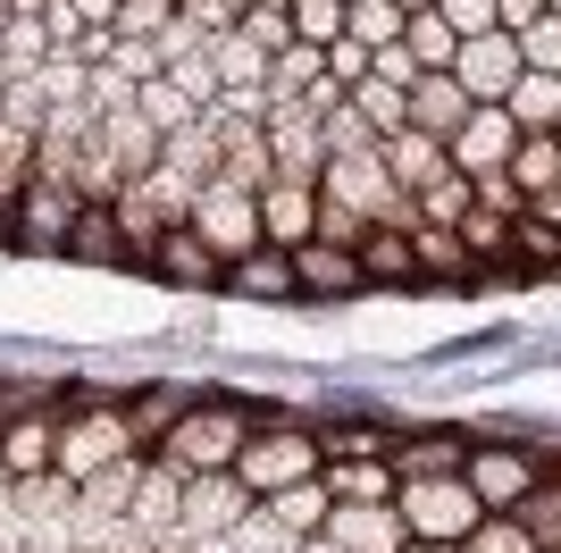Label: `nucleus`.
<instances>
[{
    "mask_svg": "<svg viewBox=\"0 0 561 553\" xmlns=\"http://www.w3.org/2000/svg\"><path fill=\"white\" fill-rule=\"evenodd\" d=\"M135 428H126V394L110 386H76L59 394V470L50 478L68 486V495H84L93 478H110L117 461H135Z\"/></svg>",
    "mask_w": 561,
    "mask_h": 553,
    "instance_id": "obj_1",
    "label": "nucleus"
},
{
    "mask_svg": "<svg viewBox=\"0 0 561 553\" xmlns=\"http://www.w3.org/2000/svg\"><path fill=\"white\" fill-rule=\"evenodd\" d=\"M252 428H260V403H243V394H202V403L176 419V437H168L151 461L185 470V478H227L234 453L252 444Z\"/></svg>",
    "mask_w": 561,
    "mask_h": 553,
    "instance_id": "obj_2",
    "label": "nucleus"
},
{
    "mask_svg": "<svg viewBox=\"0 0 561 553\" xmlns=\"http://www.w3.org/2000/svg\"><path fill=\"white\" fill-rule=\"evenodd\" d=\"M319 428L310 419H285V411H260V428H252V444L234 453V470L227 478L252 495V504H268V495H285V486H310L319 478Z\"/></svg>",
    "mask_w": 561,
    "mask_h": 553,
    "instance_id": "obj_3",
    "label": "nucleus"
},
{
    "mask_svg": "<svg viewBox=\"0 0 561 553\" xmlns=\"http://www.w3.org/2000/svg\"><path fill=\"white\" fill-rule=\"evenodd\" d=\"M545 478V453L519 437H469V461H461V486L478 495V511H519Z\"/></svg>",
    "mask_w": 561,
    "mask_h": 553,
    "instance_id": "obj_4",
    "label": "nucleus"
},
{
    "mask_svg": "<svg viewBox=\"0 0 561 553\" xmlns=\"http://www.w3.org/2000/svg\"><path fill=\"white\" fill-rule=\"evenodd\" d=\"M394 511H402V537H411V545H469V529L486 520L461 478H402Z\"/></svg>",
    "mask_w": 561,
    "mask_h": 553,
    "instance_id": "obj_5",
    "label": "nucleus"
},
{
    "mask_svg": "<svg viewBox=\"0 0 561 553\" xmlns=\"http://www.w3.org/2000/svg\"><path fill=\"white\" fill-rule=\"evenodd\" d=\"M319 193H328V202H344L352 218H369V227H394V235L420 227V202L386 177V160H377V151H360V160H328Z\"/></svg>",
    "mask_w": 561,
    "mask_h": 553,
    "instance_id": "obj_6",
    "label": "nucleus"
},
{
    "mask_svg": "<svg viewBox=\"0 0 561 553\" xmlns=\"http://www.w3.org/2000/svg\"><path fill=\"white\" fill-rule=\"evenodd\" d=\"M50 470H59V394H34L0 428V486L34 495V486H50Z\"/></svg>",
    "mask_w": 561,
    "mask_h": 553,
    "instance_id": "obj_7",
    "label": "nucleus"
},
{
    "mask_svg": "<svg viewBox=\"0 0 561 553\" xmlns=\"http://www.w3.org/2000/svg\"><path fill=\"white\" fill-rule=\"evenodd\" d=\"M193 235L218 252V269H234L243 252H260L268 235H260V193H243V184H202V202H193Z\"/></svg>",
    "mask_w": 561,
    "mask_h": 553,
    "instance_id": "obj_8",
    "label": "nucleus"
},
{
    "mask_svg": "<svg viewBox=\"0 0 561 553\" xmlns=\"http://www.w3.org/2000/svg\"><path fill=\"white\" fill-rule=\"evenodd\" d=\"M76 218H84V202H76V184L25 177V193H18V244H25V252H68Z\"/></svg>",
    "mask_w": 561,
    "mask_h": 553,
    "instance_id": "obj_9",
    "label": "nucleus"
},
{
    "mask_svg": "<svg viewBox=\"0 0 561 553\" xmlns=\"http://www.w3.org/2000/svg\"><path fill=\"white\" fill-rule=\"evenodd\" d=\"M260 135H268V168H277L285 184H319L328 177V126H319L310 110H268Z\"/></svg>",
    "mask_w": 561,
    "mask_h": 553,
    "instance_id": "obj_10",
    "label": "nucleus"
},
{
    "mask_svg": "<svg viewBox=\"0 0 561 553\" xmlns=\"http://www.w3.org/2000/svg\"><path fill=\"white\" fill-rule=\"evenodd\" d=\"M210 386H193V377H142L135 394H126V428H135V444L142 453H160L168 437H176V419L193 411Z\"/></svg>",
    "mask_w": 561,
    "mask_h": 553,
    "instance_id": "obj_11",
    "label": "nucleus"
},
{
    "mask_svg": "<svg viewBox=\"0 0 561 553\" xmlns=\"http://www.w3.org/2000/svg\"><path fill=\"white\" fill-rule=\"evenodd\" d=\"M453 84H461L478 110H503V92L519 84V43H512V34H478V43H461Z\"/></svg>",
    "mask_w": 561,
    "mask_h": 553,
    "instance_id": "obj_12",
    "label": "nucleus"
},
{
    "mask_svg": "<svg viewBox=\"0 0 561 553\" xmlns=\"http://www.w3.org/2000/svg\"><path fill=\"white\" fill-rule=\"evenodd\" d=\"M142 276H160V285H176V294H218V252L202 244L193 227H168L151 252H142Z\"/></svg>",
    "mask_w": 561,
    "mask_h": 553,
    "instance_id": "obj_13",
    "label": "nucleus"
},
{
    "mask_svg": "<svg viewBox=\"0 0 561 553\" xmlns=\"http://www.w3.org/2000/svg\"><path fill=\"white\" fill-rule=\"evenodd\" d=\"M512 151H519V126H512L503 110H469L461 135L445 143V160L461 168V177H503V168H512Z\"/></svg>",
    "mask_w": 561,
    "mask_h": 553,
    "instance_id": "obj_14",
    "label": "nucleus"
},
{
    "mask_svg": "<svg viewBox=\"0 0 561 553\" xmlns=\"http://www.w3.org/2000/svg\"><path fill=\"white\" fill-rule=\"evenodd\" d=\"M294 294H302V302H352V294H369L360 252H344V244H294Z\"/></svg>",
    "mask_w": 561,
    "mask_h": 553,
    "instance_id": "obj_15",
    "label": "nucleus"
},
{
    "mask_svg": "<svg viewBox=\"0 0 561 553\" xmlns=\"http://www.w3.org/2000/svg\"><path fill=\"white\" fill-rule=\"evenodd\" d=\"M252 511V495L234 478H185V504H176V537H193V545H218V537L234 529Z\"/></svg>",
    "mask_w": 561,
    "mask_h": 553,
    "instance_id": "obj_16",
    "label": "nucleus"
},
{
    "mask_svg": "<svg viewBox=\"0 0 561 553\" xmlns=\"http://www.w3.org/2000/svg\"><path fill=\"white\" fill-rule=\"evenodd\" d=\"M176 504H185V470L142 461V486H135V504H126V529H135L142 545H160V537H176Z\"/></svg>",
    "mask_w": 561,
    "mask_h": 553,
    "instance_id": "obj_17",
    "label": "nucleus"
},
{
    "mask_svg": "<svg viewBox=\"0 0 561 553\" xmlns=\"http://www.w3.org/2000/svg\"><path fill=\"white\" fill-rule=\"evenodd\" d=\"M319 537H335L344 553H402V545H411V537H402V511H394V504H335Z\"/></svg>",
    "mask_w": 561,
    "mask_h": 553,
    "instance_id": "obj_18",
    "label": "nucleus"
},
{
    "mask_svg": "<svg viewBox=\"0 0 561 553\" xmlns=\"http://www.w3.org/2000/svg\"><path fill=\"white\" fill-rule=\"evenodd\" d=\"M310 227H319V184L268 177V193H260V235H268L277 252H294V244H310Z\"/></svg>",
    "mask_w": 561,
    "mask_h": 553,
    "instance_id": "obj_19",
    "label": "nucleus"
},
{
    "mask_svg": "<svg viewBox=\"0 0 561 553\" xmlns=\"http://www.w3.org/2000/svg\"><path fill=\"white\" fill-rule=\"evenodd\" d=\"M411 269H420V285H436V294H469V285H478V260H469L461 235H445V227H411Z\"/></svg>",
    "mask_w": 561,
    "mask_h": 553,
    "instance_id": "obj_20",
    "label": "nucleus"
},
{
    "mask_svg": "<svg viewBox=\"0 0 561 553\" xmlns=\"http://www.w3.org/2000/svg\"><path fill=\"white\" fill-rule=\"evenodd\" d=\"M461 461H469L461 428H411V437H394V478H461Z\"/></svg>",
    "mask_w": 561,
    "mask_h": 553,
    "instance_id": "obj_21",
    "label": "nucleus"
},
{
    "mask_svg": "<svg viewBox=\"0 0 561 553\" xmlns=\"http://www.w3.org/2000/svg\"><path fill=\"white\" fill-rule=\"evenodd\" d=\"M377 160H386V177H394L402 193H427L436 177H453L445 143H436V135H420V126H402V135H386V143H377Z\"/></svg>",
    "mask_w": 561,
    "mask_h": 553,
    "instance_id": "obj_22",
    "label": "nucleus"
},
{
    "mask_svg": "<svg viewBox=\"0 0 561 553\" xmlns=\"http://www.w3.org/2000/svg\"><path fill=\"white\" fill-rule=\"evenodd\" d=\"M218 285H227V294H243V302H302V294H294V252H277V244L243 252Z\"/></svg>",
    "mask_w": 561,
    "mask_h": 553,
    "instance_id": "obj_23",
    "label": "nucleus"
},
{
    "mask_svg": "<svg viewBox=\"0 0 561 553\" xmlns=\"http://www.w3.org/2000/svg\"><path fill=\"white\" fill-rule=\"evenodd\" d=\"M360 276H369V294H420V269H411V235L369 227V235H360Z\"/></svg>",
    "mask_w": 561,
    "mask_h": 553,
    "instance_id": "obj_24",
    "label": "nucleus"
},
{
    "mask_svg": "<svg viewBox=\"0 0 561 553\" xmlns=\"http://www.w3.org/2000/svg\"><path fill=\"white\" fill-rule=\"evenodd\" d=\"M469 110H478V101H469L453 76H420V84H411V126H420V135H436V143L461 135V117H469Z\"/></svg>",
    "mask_w": 561,
    "mask_h": 553,
    "instance_id": "obj_25",
    "label": "nucleus"
},
{
    "mask_svg": "<svg viewBox=\"0 0 561 553\" xmlns=\"http://www.w3.org/2000/svg\"><path fill=\"white\" fill-rule=\"evenodd\" d=\"M328 504H394V461H319Z\"/></svg>",
    "mask_w": 561,
    "mask_h": 553,
    "instance_id": "obj_26",
    "label": "nucleus"
},
{
    "mask_svg": "<svg viewBox=\"0 0 561 553\" xmlns=\"http://www.w3.org/2000/svg\"><path fill=\"white\" fill-rule=\"evenodd\" d=\"M503 117H512L519 135H553L561 126V76H528L519 68V84L503 92Z\"/></svg>",
    "mask_w": 561,
    "mask_h": 553,
    "instance_id": "obj_27",
    "label": "nucleus"
},
{
    "mask_svg": "<svg viewBox=\"0 0 561 553\" xmlns=\"http://www.w3.org/2000/svg\"><path fill=\"white\" fill-rule=\"evenodd\" d=\"M394 437L402 428H386V419H328V428H319V453L328 461H394Z\"/></svg>",
    "mask_w": 561,
    "mask_h": 553,
    "instance_id": "obj_28",
    "label": "nucleus"
},
{
    "mask_svg": "<svg viewBox=\"0 0 561 553\" xmlns=\"http://www.w3.org/2000/svg\"><path fill=\"white\" fill-rule=\"evenodd\" d=\"M319 76H328V50H310V43H285L277 59H268V110H294V101H302L310 84H319Z\"/></svg>",
    "mask_w": 561,
    "mask_h": 553,
    "instance_id": "obj_29",
    "label": "nucleus"
},
{
    "mask_svg": "<svg viewBox=\"0 0 561 553\" xmlns=\"http://www.w3.org/2000/svg\"><path fill=\"white\" fill-rule=\"evenodd\" d=\"M260 511H268V520H277V529L294 537V545H302V537H319V529H328V511H335V504H328V486L310 478V486H285V495H268Z\"/></svg>",
    "mask_w": 561,
    "mask_h": 553,
    "instance_id": "obj_30",
    "label": "nucleus"
},
{
    "mask_svg": "<svg viewBox=\"0 0 561 553\" xmlns=\"http://www.w3.org/2000/svg\"><path fill=\"white\" fill-rule=\"evenodd\" d=\"M402 50L420 59V76H453V59H461V34H453V25L427 9V18H402Z\"/></svg>",
    "mask_w": 561,
    "mask_h": 553,
    "instance_id": "obj_31",
    "label": "nucleus"
},
{
    "mask_svg": "<svg viewBox=\"0 0 561 553\" xmlns=\"http://www.w3.org/2000/svg\"><path fill=\"white\" fill-rule=\"evenodd\" d=\"M68 260H93V269H135V252H126V235H117L110 210H84V218H76Z\"/></svg>",
    "mask_w": 561,
    "mask_h": 553,
    "instance_id": "obj_32",
    "label": "nucleus"
},
{
    "mask_svg": "<svg viewBox=\"0 0 561 553\" xmlns=\"http://www.w3.org/2000/svg\"><path fill=\"white\" fill-rule=\"evenodd\" d=\"M210 68H218V92H260V84H268V50L243 43V34H218Z\"/></svg>",
    "mask_w": 561,
    "mask_h": 553,
    "instance_id": "obj_33",
    "label": "nucleus"
},
{
    "mask_svg": "<svg viewBox=\"0 0 561 553\" xmlns=\"http://www.w3.org/2000/svg\"><path fill=\"white\" fill-rule=\"evenodd\" d=\"M344 101H352V117H360V126H369L377 143H386V135H402V126H411V92L377 84V76H369V84H352Z\"/></svg>",
    "mask_w": 561,
    "mask_h": 553,
    "instance_id": "obj_34",
    "label": "nucleus"
},
{
    "mask_svg": "<svg viewBox=\"0 0 561 553\" xmlns=\"http://www.w3.org/2000/svg\"><path fill=\"white\" fill-rule=\"evenodd\" d=\"M503 177H512L528 202H537V193H553V184H561V143H553V135H519V151H512V168H503Z\"/></svg>",
    "mask_w": 561,
    "mask_h": 553,
    "instance_id": "obj_35",
    "label": "nucleus"
},
{
    "mask_svg": "<svg viewBox=\"0 0 561 553\" xmlns=\"http://www.w3.org/2000/svg\"><path fill=\"white\" fill-rule=\"evenodd\" d=\"M160 76H168L176 92H185L193 110H210V101H218V68H210V43H193V50H168V59H160Z\"/></svg>",
    "mask_w": 561,
    "mask_h": 553,
    "instance_id": "obj_36",
    "label": "nucleus"
},
{
    "mask_svg": "<svg viewBox=\"0 0 561 553\" xmlns=\"http://www.w3.org/2000/svg\"><path fill=\"white\" fill-rule=\"evenodd\" d=\"M160 160L185 168L193 184H210L218 177V135H210V126H176V135H160Z\"/></svg>",
    "mask_w": 561,
    "mask_h": 553,
    "instance_id": "obj_37",
    "label": "nucleus"
},
{
    "mask_svg": "<svg viewBox=\"0 0 561 553\" xmlns=\"http://www.w3.org/2000/svg\"><path fill=\"white\" fill-rule=\"evenodd\" d=\"M344 43H360L377 59L386 43H402V9H394V0H360V9H344Z\"/></svg>",
    "mask_w": 561,
    "mask_h": 553,
    "instance_id": "obj_38",
    "label": "nucleus"
},
{
    "mask_svg": "<svg viewBox=\"0 0 561 553\" xmlns=\"http://www.w3.org/2000/svg\"><path fill=\"white\" fill-rule=\"evenodd\" d=\"M512 520H519L528 537H537V553H561V478H553V470L537 478V495H528V504H519Z\"/></svg>",
    "mask_w": 561,
    "mask_h": 553,
    "instance_id": "obj_39",
    "label": "nucleus"
},
{
    "mask_svg": "<svg viewBox=\"0 0 561 553\" xmlns=\"http://www.w3.org/2000/svg\"><path fill=\"white\" fill-rule=\"evenodd\" d=\"M285 25H294V43L328 50L344 43V0H285Z\"/></svg>",
    "mask_w": 561,
    "mask_h": 553,
    "instance_id": "obj_40",
    "label": "nucleus"
},
{
    "mask_svg": "<svg viewBox=\"0 0 561 553\" xmlns=\"http://www.w3.org/2000/svg\"><path fill=\"white\" fill-rule=\"evenodd\" d=\"M135 110L151 117V135H176V126H202V110H193V101H185L176 84H168V76H151V84L135 92Z\"/></svg>",
    "mask_w": 561,
    "mask_h": 553,
    "instance_id": "obj_41",
    "label": "nucleus"
},
{
    "mask_svg": "<svg viewBox=\"0 0 561 553\" xmlns=\"http://www.w3.org/2000/svg\"><path fill=\"white\" fill-rule=\"evenodd\" d=\"M411 202H420V227H461V218H469V177H461V168H453V177H436V184H427V193H411Z\"/></svg>",
    "mask_w": 561,
    "mask_h": 553,
    "instance_id": "obj_42",
    "label": "nucleus"
},
{
    "mask_svg": "<svg viewBox=\"0 0 561 553\" xmlns=\"http://www.w3.org/2000/svg\"><path fill=\"white\" fill-rule=\"evenodd\" d=\"M512 260L528 276H561V235L545 227V218H519V227H512Z\"/></svg>",
    "mask_w": 561,
    "mask_h": 553,
    "instance_id": "obj_43",
    "label": "nucleus"
},
{
    "mask_svg": "<svg viewBox=\"0 0 561 553\" xmlns=\"http://www.w3.org/2000/svg\"><path fill=\"white\" fill-rule=\"evenodd\" d=\"M176 25V0H117V43H160Z\"/></svg>",
    "mask_w": 561,
    "mask_h": 553,
    "instance_id": "obj_44",
    "label": "nucleus"
},
{
    "mask_svg": "<svg viewBox=\"0 0 561 553\" xmlns=\"http://www.w3.org/2000/svg\"><path fill=\"white\" fill-rule=\"evenodd\" d=\"M469 210H486V218L519 227V218H528V193H519L512 177H469Z\"/></svg>",
    "mask_w": 561,
    "mask_h": 553,
    "instance_id": "obj_45",
    "label": "nucleus"
},
{
    "mask_svg": "<svg viewBox=\"0 0 561 553\" xmlns=\"http://www.w3.org/2000/svg\"><path fill=\"white\" fill-rule=\"evenodd\" d=\"M461 553H537V537L519 529L512 511H486V520L469 529V545H461Z\"/></svg>",
    "mask_w": 561,
    "mask_h": 553,
    "instance_id": "obj_46",
    "label": "nucleus"
},
{
    "mask_svg": "<svg viewBox=\"0 0 561 553\" xmlns=\"http://www.w3.org/2000/svg\"><path fill=\"white\" fill-rule=\"evenodd\" d=\"M519 68L528 76H561V18H537L519 34Z\"/></svg>",
    "mask_w": 561,
    "mask_h": 553,
    "instance_id": "obj_47",
    "label": "nucleus"
},
{
    "mask_svg": "<svg viewBox=\"0 0 561 553\" xmlns=\"http://www.w3.org/2000/svg\"><path fill=\"white\" fill-rule=\"evenodd\" d=\"M360 235H369V218H352L344 202L319 193V227H310V244H344V252H360Z\"/></svg>",
    "mask_w": 561,
    "mask_h": 553,
    "instance_id": "obj_48",
    "label": "nucleus"
},
{
    "mask_svg": "<svg viewBox=\"0 0 561 553\" xmlns=\"http://www.w3.org/2000/svg\"><path fill=\"white\" fill-rule=\"evenodd\" d=\"M436 18H445L461 43H478V34H494V0H436Z\"/></svg>",
    "mask_w": 561,
    "mask_h": 553,
    "instance_id": "obj_49",
    "label": "nucleus"
},
{
    "mask_svg": "<svg viewBox=\"0 0 561 553\" xmlns=\"http://www.w3.org/2000/svg\"><path fill=\"white\" fill-rule=\"evenodd\" d=\"M328 84H335V92L369 84V50H360V43H328Z\"/></svg>",
    "mask_w": 561,
    "mask_h": 553,
    "instance_id": "obj_50",
    "label": "nucleus"
},
{
    "mask_svg": "<svg viewBox=\"0 0 561 553\" xmlns=\"http://www.w3.org/2000/svg\"><path fill=\"white\" fill-rule=\"evenodd\" d=\"M537 18H545V0H494V34H512V43H519Z\"/></svg>",
    "mask_w": 561,
    "mask_h": 553,
    "instance_id": "obj_51",
    "label": "nucleus"
},
{
    "mask_svg": "<svg viewBox=\"0 0 561 553\" xmlns=\"http://www.w3.org/2000/svg\"><path fill=\"white\" fill-rule=\"evenodd\" d=\"M528 218H545V227L561 235V184H553V193H537V202H528Z\"/></svg>",
    "mask_w": 561,
    "mask_h": 553,
    "instance_id": "obj_52",
    "label": "nucleus"
},
{
    "mask_svg": "<svg viewBox=\"0 0 561 553\" xmlns=\"http://www.w3.org/2000/svg\"><path fill=\"white\" fill-rule=\"evenodd\" d=\"M50 18V0H9V25H43Z\"/></svg>",
    "mask_w": 561,
    "mask_h": 553,
    "instance_id": "obj_53",
    "label": "nucleus"
},
{
    "mask_svg": "<svg viewBox=\"0 0 561 553\" xmlns=\"http://www.w3.org/2000/svg\"><path fill=\"white\" fill-rule=\"evenodd\" d=\"M0 244H18V202H0Z\"/></svg>",
    "mask_w": 561,
    "mask_h": 553,
    "instance_id": "obj_54",
    "label": "nucleus"
},
{
    "mask_svg": "<svg viewBox=\"0 0 561 553\" xmlns=\"http://www.w3.org/2000/svg\"><path fill=\"white\" fill-rule=\"evenodd\" d=\"M302 553H344V545H335V537H302Z\"/></svg>",
    "mask_w": 561,
    "mask_h": 553,
    "instance_id": "obj_55",
    "label": "nucleus"
},
{
    "mask_svg": "<svg viewBox=\"0 0 561 553\" xmlns=\"http://www.w3.org/2000/svg\"><path fill=\"white\" fill-rule=\"evenodd\" d=\"M394 9H402V18H427V9H436V0H394Z\"/></svg>",
    "mask_w": 561,
    "mask_h": 553,
    "instance_id": "obj_56",
    "label": "nucleus"
},
{
    "mask_svg": "<svg viewBox=\"0 0 561 553\" xmlns=\"http://www.w3.org/2000/svg\"><path fill=\"white\" fill-rule=\"evenodd\" d=\"M402 553H461V545H402Z\"/></svg>",
    "mask_w": 561,
    "mask_h": 553,
    "instance_id": "obj_57",
    "label": "nucleus"
},
{
    "mask_svg": "<svg viewBox=\"0 0 561 553\" xmlns=\"http://www.w3.org/2000/svg\"><path fill=\"white\" fill-rule=\"evenodd\" d=\"M234 9H285V0H234Z\"/></svg>",
    "mask_w": 561,
    "mask_h": 553,
    "instance_id": "obj_58",
    "label": "nucleus"
},
{
    "mask_svg": "<svg viewBox=\"0 0 561 553\" xmlns=\"http://www.w3.org/2000/svg\"><path fill=\"white\" fill-rule=\"evenodd\" d=\"M545 18H561V0H545Z\"/></svg>",
    "mask_w": 561,
    "mask_h": 553,
    "instance_id": "obj_59",
    "label": "nucleus"
},
{
    "mask_svg": "<svg viewBox=\"0 0 561 553\" xmlns=\"http://www.w3.org/2000/svg\"><path fill=\"white\" fill-rule=\"evenodd\" d=\"M344 9H360V0H344Z\"/></svg>",
    "mask_w": 561,
    "mask_h": 553,
    "instance_id": "obj_60",
    "label": "nucleus"
},
{
    "mask_svg": "<svg viewBox=\"0 0 561 553\" xmlns=\"http://www.w3.org/2000/svg\"><path fill=\"white\" fill-rule=\"evenodd\" d=\"M553 143H561V126H553Z\"/></svg>",
    "mask_w": 561,
    "mask_h": 553,
    "instance_id": "obj_61",
    "label": "nucleus"
},
{
    "mask_svg": "<svg viewBox=\"0 0 561 553\" xmlns=\"http://www.w3.org/2000/svg\"><path fill=\"white\" fill-rule=\"evenodd\" d=\"M176 9H185V0H176Z\"/></svg>",
    "mask_w": 561,
    "mask_h": 553,
    "instance_id": "obj_62",
    "label": "nucleus"
},
{
    "mask_svg": "<svg viewBox=\"0 0 561 553\" xmlns=\"http://www.w3.org/2000/svg\"><path fill=\"white\" fill-rule=\"evenodd\" d=\"M0 428H9V419H0Z\"/></svg>",
    "mask_w": 561,
    "mask_h": 553,
    "instance_id": "obj_63",
    "label": "nucleus"
}]
</instances>
